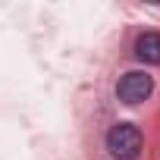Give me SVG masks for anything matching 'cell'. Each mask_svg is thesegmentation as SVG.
I'll list each match as a JSON object with an SVG mask.
<instances>
[{"mask_svg": "<svg viewBox=\"0 0 160 160\" xmlns=\"http://www.w3.org/2000/svg\"><path fill=\"white\" fill-rule=\"evenodd\" d=\"M107 151L116 160H135L141 151V132L132 122H116L107 135Z\"/></svg>", "mask_w": 160, "mask_h": 160, "instance_id": "obj_1", "label": "cell"}, {"mask_svg": "<svg viewBox=\"0 0 160 160\" xmlns=\"http://www.w3.org/2000/svg\"><path fill=\"white\" fill-rule=\"evenodd\" d=\"M151 91H154V78H151L148 72H126V75L119 78V85H116L119 101H122V104H132V107L141 104V101H148Z\"/></svg>", "mask_w": 160, "mask_h": 160, "instance_id": "obj_2", "label": "cell"}, {"mask_svg": "<svg viewBox=\"0 0 160 160\" xmlns=\"http://www.w3.org/2000/svg\"><path fill=\"white\" fill-rule=\"evenodd\" d=\"M135 57H138L141 63L160 66V35H157V32H144V35L135 41Z\"/></svg>", "mask_w": 160, "mask_h": 160, "instance_id": "obj_3", "label": "cell"}]
</instances>
